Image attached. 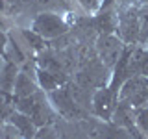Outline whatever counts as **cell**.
Instances as JSON below:
<instances>
[{"instance_id":"6da1fadb","label":"cell","mask_w":148,"mask_h":139,"mask_svg":"<svg viewBox=\"0 0 148 139\" xmlns=\"http://www.w3.org/2000/svg\"><path fill=\"white\" fill-rule=\"evenodd\" d=\"M15 106H17V111L28 115V117L34 120L37 128L45 126V124L52 119V109H50L48 102L45 100V96L41 95V93H34V95H30V96L15 98Z\"/></svg>"},{"instance_id":"7a4b0ae2","label":"cell","mask_w":148,"mask_h":139,"mask_svg":"<svg viewBox=\"0 0 148 139\" xmlns=\"http://www.w3.org/2000/svg\"><path fill=\"white\" fill-rule=\"evenodd\" d=\"M120 102L130 108H141L148 102V78L143 74L130 76L120 89Z\"/></svg>"},{"instance_id":"3957f363","label":"cell","mask_w":148,"mask_h":139,"mask_svg":"<svg viewBox=\"0 0 148 139\" xmlns=\"http://www.w3.org/2000/svg\"><path fill=\"white\" fill-rule=\"evenodd\" d=\"M34 32H37L43 39H58L67 34V24L58 13L45 11L34 21Z\"/></svg>"},{"instance_id":"277c9868","label":"cell","mask_w":148,"mask_h":139,"mask_svg":"<svg viewBox=\"0 0 148 139\" xmlns=\"http://www.w3.org/2000/svg\"><path fill=\"white\" fill-rule=\"evenodd\" d=\"M96 54H98L100 61L106 65V67H113L115 63L120 59L122 56V45H120V39L109 35V34H104L98 37L96 41Z\"/></svg>"},{"instance_id":"5b68a950","label":"cell","mask_w":148,"mask_h":139,"mask_svg":"<svg viewBox=\"0 0 148 139\" xmlns=\"http://www.w3.org/2000/svg\"><path fill=\"white\" fill-rule=\"evenodd\" d=\"M50 100L54 102L56 109L59 111L63 119H69V120H74V119H80L83 115V109L74 102V98L71 96L69 89H54L50 91Z\"/></svg>"},{"instance_id":"8992f818","label":"cell","mask_w":148,"mask_h":139,"mask_svg":"<svg viewBox=\"0 0 148 139\" xmlns=\"http://www.w3.org/2000/svg\"><path fill=\"white\" fill-rule=\"evenodd\" d=\"M115 96L117 91L113 87H100L92 95V109L102 119H109L111 113L115 111Z\"/></svg>"},{"instance_id":"52a82bcc","label":"cell","mask_w":148,"mask_h":139,"mask_svg":"<svg viewBox=\"0 0 148 139\" xmlns=\"http://www.w3.org/2000/svg\"><path fill=\"white\" fill-rule=\"evenodd\" d=\"M119 32L122 41H126V43H133L137 39V34L141 32V19L135 15V11H130L120 17Z\"/></svg>"},{"instance_id":"ba28073f","label":"cell","mask_w":148,"mask_h":139,"mask_svg":"<svg viewBox=\"0 0 148 139\" xmlns=\"http://www.w3.org/2000/svg\"><path fill=\"white\" fill-rule=\"evenodd\" d=\"M9 122L17 128V132L21 133L24 139H34L35 133H37V126L35 122L32 120L28 115L21 113V111H15V113L9 115Z\"/></svg>"},{"instance_id":"9c48e42d","label":"cell","mask_w":148,"mask_h":139,"mask_svg":"<svg viewBox=\"0 0 148 139\" xmlns=\"http://www.w3.org/2000/svg\"><path fill=\"white\" fill-rule=\"evenodd\" d=\"M37 76H39V83L45 91H54L59 87V83H65L67 76L65 74H56L50 71H45V69H39L37 71Z\"/></svg>"},{"instance_id":"30bf717a","label":"cell","mask_w":148,"mask_h":139,"mask_svg":"<svg viewBox=\"0 0 148 139\" xmlns=\"http://www.w3.org/2000/svg\"><path fill=\"white\" fill-rule=\"evenodd\" d=\"M13 91H15L17 98H21V96H30V95H34V93H37L34 80H30V74H26V72H18Z\"/></svg>"},{"instance_id":"8fae6325","label":"cell","mask_w":148,"mask_h":139,"mask_svg":"<svg viewBox=\"0 0 148 139\" xmlns=\"http://www.w3.org/2000/svg\"><path fill=\"white\" fill-rule=\"evenodd\" d=\"M17 76H18V71L15 67V63H6L2 69V72H0V89L2 91H11L13 87H15V82H17Z\"/></svg>"},{"instance_id":"7c38bea8","label":"cell","mask_w":148,"mask_h":139,"mask_svg":"<svg viewBox=\"0 0 148 139\" xmlns=\"http://www.w3.org/2000/svg\"><path fill=\"white\" fill-rule=\"evenodd\" d=\"M115 26H117V22H115V19L111 13H102V15L96 19V30L102 32V34H111V32L115 30Z\"/></svg>"},{"instance_id":"4fadbf2b","label":"cell","mask_w":148,"mask_h":139,"mask_svg":"<svg viewBox=\"0 0 148 139\" xmlns=\"http://www.w3.org/2000/svg\"><path fill=\"white\" fill-rule=\"evenodd\" d=\"M13 113V104L9 98V93L0 89V119H6Z\"/></svg>"},{"instance_id":"5bb4252c","label":"cell","mask_w":148,"mask_h":139,"mask_svg":"<svg viewBox=\"0 0 148 139\" xmlns=\"http://www.w3.org/2000/svg\"><path fill=\"white\" fill-rule=\"evenodd\" d=\"M100 137L102 139H128V136L124 133V130L120 126H106L100 130Z\"/></svg>"},{"instance_id":"9a60e30c","label":"cell","mask_w":148,"mask_h":139,"mask_svg":"<svg viewBox=\"0 0 148 139\" xmlns=\"http://www.w3.org/2000/svg\"><path fill=\"white\" fill-rule=\"evenodd\" d=\"M0 139H24V137L17 132V128L13 124H8L0 130Z\"/></svg>"},{"instance_id":"2e32d148","label":"cell","mask_w":148,"mask_h":139,"mask_svg":"<svg viewBox=\"0 0 148 139\" xmlns=\"http://www.w3.org/2000/svg\"><path fill=\"white\" fill-rule=\"evenodd\" d=\"M24 37L28 39V43H32V46H34V48H43L45 39H43L39 34H37V32H24Z\"/></svg>"},{"instance_id":"e0dca14e","label":"cell","mask_w":148,"mask_h":139,"mask_svg":"<svg viewBox=\"0 0 148 139\" xmlns=\"http://www.w3.org/2000/svg\"><path fill=\"white\" fill-rule=\"evenodd\" d=\"M137 124L141 130H145V132H148V108H145L143 111H139L137 115Z\"/></svg>"},{"instance_id":"ac0fdd59","label":"cell","mask_w":148,"mask_h":139,"mask_svg":"<svg viewBox=\"0 0 148 139\" xmlns=\"http://www.w3.org/2000/svg\"><path fill=\"white\" fill-rule=\"evenodd\" d=\"M4 28H6V26H4V22H2V19H0V30H4Z\"/></svg>"}]
</instances>
